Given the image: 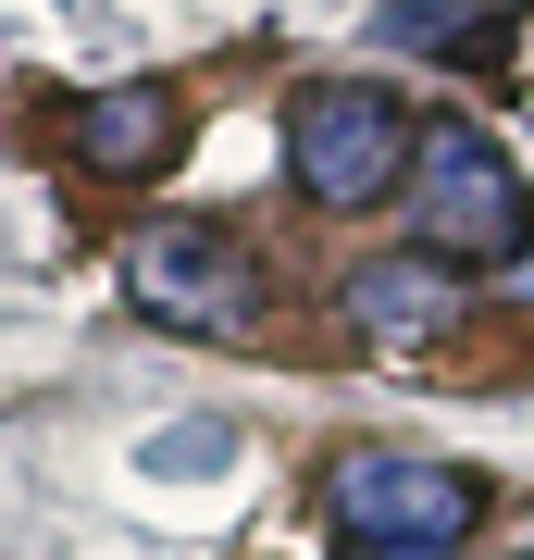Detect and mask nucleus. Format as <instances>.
Returning <instances> with one entry per match:
<instances>
[{
  "label": "nucleus",
  "instance_id": "1",
  "mask_svg": "<svg viewBox=\"0 0 534 560\" xmlns=\"http://www.w3.org/2000/svg\"><path fill=\"white\" fill-rule=\"evenodd\" d=\"M411 101L373 75H323V88H298L286 101V187L311 212H373L411 187Z\"/></svg>",
  "mask_w": 534,
  "mask_h": 560
},
{
  "label": "nucleus",
  "instance_id": "3",
  "mask_svg": "<svg viewBox=\"0 0 534 560\" xmlns=\"http://www.w3.org/2000/svg\"><path fill=\"white\" fill-rule=\"evenodd\" d=\"M323 511H336V536H348V548H460V536H473V511H485V486L460 474V460L360 448V460H336Z\"/></svg>",
  "mask_w": 534,
  "mask_h": 560
},
{
  "label": "nucleus",
  "instance_id": "7",
  "mask_svg": "<svg viewBox=\"0 0 534 560\" xmlns=\"http://www.w3.org/2000/svg\"><path fill=\"white\" fill-rule=\"evenodd\" d=\"M510 300H522V312H534V237H522V249H510Z\"/></svg>",
  "mask_w": 534,
  "mask_h": 560
},
{
  "label": "nucleus",
  "instance_id": "2",
  "mask_svg": "<svg viewBox=\"0 0 534 560\" xmlns=\"http://www.w3.org/2000/svg\"><path fill=\"white\" fill-rule=\"evenodd\" d=\"M411 224H423V249L436 261H510L534 237V200H522V175H510V150L485 138V125H423L411 138Z\"/></svg>",
  "mask_w": 534,
  "mask_h": 560
},
{
  "label": "nucleus",
  "instance_id": "8",
  "mask_svg": "<svg viewBox=\"0 0 534 560\" xmlns=\"http://www.w3.org/2000/svg\"><path fill=\"white\" fill-rule=\"evenodd\" d=\"M336 560H460V548H336Z\"/></svg>",
  "mask_w": 534,
  "mask_h": 560
},
{
  "label": "nucleus",
  "instance_id": "4",
  "mask_svg": "<svg viewBox=\"0 0 534 560\" xmlns=\"http://www.w3.org/2000/svg\"><path fill=\"white\" fill-rule=\"evenodd\" d=\"M124 287H138V312L175 324V337H249L261 324V261L224 237V224H150V237L124 249Z\"/></svg>",
  "mask_w": 534,
  "mask_h": 560
},
{
  "label": "nucleus",
  "instance_id": "9",
  "mask_svg": "<svg viewBox=\"0 0 534 560\" xmlns=\"http://www.w3.org/2000/svg\"><path fill=\"white\" fill-rule=\"evenodd\" d=\"M522 560H534V536H522Z\"/></svg>",
  "mask_w": 534,
  "mask_h": 560
},
{
  "label": "nucleus",
  "instance_id": "6",
  "mask_svg": "<svg viewBox=\"0 0 534 560\" xmlns=\"http://www.w3.org/2000/svg\"><path fill=\"white\" fill-rule=\"evenodd\" d=\"M62 150H75V175H99V187H150L162 162L187 150V101L162 75H124V88H99V101L62 113Z\"/></svg>",
  "mask_w": 534,
  "mask_h": 560
},
{
  "label": "nucleus",
  "instance_id": "5",
  "mask_svg": "<svg viewBox=\"0 0 534 560\" xmlns=\"http://www.w3.org/2000/svg\"><path fill=\"white\" fill-rule=\"evenodd\" d=\"M336 312H348V337H373V349H448L460 324H473V275L436 261V249H373L336 287Z\"/></svg>",
  "mask_w": 534,
  "mask_h": 560
}]
</instances>
